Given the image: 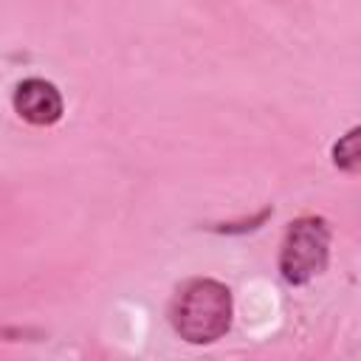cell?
<instances>
[{"label": "cell", "mask_w": 361, "mask_h": 361, "mask_svg": "<svg viewBox=\"0 0 361 361\" xmlns=\"http://www.w3.org/2000/svg\"><path fill=\"white\" fill-rule=\"evenodd\" d=\"M234 319V302L228 285L212 276H195L178 288L169 305L172 330L189 344L220 341Z\"/></svg>", "instance_id": "cell-1"}, {"label": "cell", "mask_w": 361, "mask_h": 361, "mask_svg": "<svg viewBox=\"0 0 361 361\" xmlns=\"http://www.w3.org/2000/svg\"><path fill=\"white\" fill-rule=\"evenodd\" d=\"M330 161L338 172H347V175L361 172V124L338 135V141L330 149Z\"/></svg>", "instance_id": "cell-4"}, {"label": "cell", "mask_w": 361, "mask_h": 361, "mask_svg": "<svg viewBox=\"0 0 361 361\" xmlns=\"http://www.w3.org/2000/svg\"><path fill=\"white\" fill-rule=\"evenodd\" d=\"M271 214H274V206H265V209H259V212H257L254 217H248V220L220 223V226H212V231H217V234H248V231H257Z\"/></svg>", "instance_id": "cell-5"}, {"label": "cell", "mask_w": 361, "mask_h": 361, "mask_svg": "<svg viewBox=\"0 0 361 361\" xmlns=\"http://www.w3.org/2000/svg\"><path fill=\"white\" fill-rule=\"evenodd\" d=\"M11 102H14L17 116L34 127H51L65 113V102H62V93L56 90V85L48 79H39V76L23 79L14 87Z\"/></svg>", "instance_id": "cell-3"}, {"label": "cell", "mask_w": 361, "mask_h": 361, "mask_svg": "<svg viewBox=\"0 0 361 361\" xmlns=\"http://www.w3.org/2000/svg\"><path fill=\"white\" fill-rule=\"evenodd\" d=\"M330 223L319 214L296 217L279 245V274L288 285H307L330 262Z\"/></svg>", "instance_id": "cell-2"}]
</instances>
